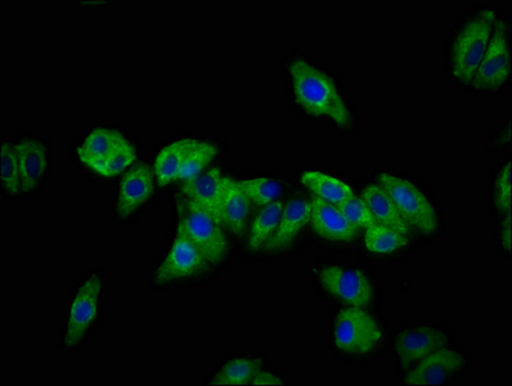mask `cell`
<instances>
[{
  "label": "cell",
  "instance_id": "13",
  "mask_svg": "<svg viewBox=\"0 0 512 386\" xmlns=\"http://www.w3.org/2000/svg\"><path fill=\"white\" fill-rule=\"evenodd\" d=\"M184 196L205 209L222 226L224 178L218 168L202 173L199 177L184 182Z\"/></svg>",
  "mask_w": 512,
  "mask_h": 386
},
{
  "label": "cell",
  "instance_id": "16",
  "mask_svg": "<svg viewBox=\"0 0 512 386\" xmlns=\"http://www.w3.org/2000/svg\"><path fill=\"white\" fill-rule=\"evenodd\" d=\"M311 204L304 200L290 201L282 212L280 224L266 244V250L277 253L289 249L296 237L311 221Z\"/></svg>",
  "mask_w": 512,
  "mask_h": 386
},
{
  "label": "cell",
  "instance_id": "21",
  "mask_svg": "<svg viewBox=\"0 0 512 386\" xmlns=\"http://www.w3.org/2000/svg\"><path fill=\"white\" fill-rule=\"evenodd\" d=\"M302 183L305 187H308L318 199L335 206L344 204L345 201L354 197L353 190L348 184L334 177H330V175L325 173H304L302 175Z\"/></svg>",
  "mask_w": 512,
  "mask_h": 386
},
{
  "label": "cell",
  "instance_id": "12",
  "mask_svg": "<svg viewBox=\"0 0 512 386\" xmlns=\"http://www.w3.org/2000/svg\"><path fill=\"white\" fill-rule=\"evenodd\" d=\"M155 192L154 173L150 166L142 164L129 170L121 181L116 203V214L128 218L150 199Z\"/></svg>",
  "mask_w": 512,
  "mask_h": 386
},
{
  "label": "cell",
  "instance_id": "25",
  "mask_svg": "<svg viewBox=\"0 0 512 386\" xmlns=\"http://www.w3.org/2000/svg\"><path fill=\"white\" fill-rule=\"evenodd\" d=\"M0 173L4 190L12 196H19L22 192L21 170L19 156L15 146L3 142L0 154Z\"/></svg>",
  "mask_w": 512,
  "mask_h": 386
},
{
  "label": "cell",
  "instance_id": "9",
  "mask_svg": "<svg viewBox=\"0 0 512 386\" xmlns=\"http://www.w3.org/2000/svg\"><path fill=\"white\" fill-rule=\"evenodd\" d=\"M323 289L336 299L356 308H365L374 299V289L365 273L344 267H326L320 276Z\"/></svg>",
  "mask_w": 512,
  "mask_h": 386
},
{
  "label": "cell",
  "instance_id": "22",
  "mask_svg": "<svg viewBox=\"0 0 512 386\" xmlns=\"http://www.w3.org/2000/svg\"><path fill=\"white\" fill-rule=\"evenodd\" d=\"M262 370L259 359L237 358L232 359L214 375L210 384L213 385H250L253 377Z\"/></svg>",
  "mask_w": 512,
  "mask_h": 386
},
{
  "label": "cell",
  "instance_id": "3",
  "mask_svg": "<svg viewBox=\"0 0 512 386\" xmlns=\"http://www.w3.org/2000/svg\"><path fill=\"white\" fill-rule=\"evenodd\" d=\"M496 13L485 10L466 22L452 48L453 75L458 82L469 84L482 62L491 40Z\"/></svg>",
  "mask_w": 512,
  "mask_h": 386
},
{
  "label": "cell",
  "instance_id": "32",
  "mask_svg": "<svg viewBox=\"0 0 512 386\" xmlns=\"http://www.w3.org/2000/svg\"><path fill=\"white\" fill-rule=\"evenodd\" d=\"M501 241L503 248L511 251V215L507 214L506 221L503 223Z\"/></svg>",
  "mask_w": 512,
  "mask_h": 386
},
{
  "label": "cell",
  "instance_id": "27",
  "mask_svg": "<svg viewBox=\"0 0 512 386\" xmlns=\"http://www.w3.org/2000/svg\"><path fill=\"white\" fill-rule=\"evenodd\" d=\"M240 184L247 199L256 206L275 203L282 192L280 182L267 178L246 179V181H240Z\"/></svg>",
  "mask_w": 512,
  "mask_h": 386
},
{
  "label": "cell",
  "instance_id": "28",
  "mask_svg": "<svg viewBox=\"0 0 512 386\" xmlns=\"http://www.w3.org/2000/svg\"><path fill=\"white\" fill-rule=\"evenodd\" d=\"M136 160V150L130 145V142L121 146L118 151L114 152L109 159L97 166L94 172L103 175V177H114L123 173L133 161Z\"/></svg>",
  "mask_w": 512,
  "mask_h": 386
},
{
  "label": "cell",
  "instance_id": "8",
  "mask_svg": "<svg viewBox=\"0 0 512 386\" xmlns=\"http://www.w3.org/2000/svg\"><path fill=\"white\" fill-rule=\"evenodd\" d=\"M510 74V49L507 29L503 21L497 22L492 31L487 51L474 74L476 89H494L506 83Z\"/></svg>",
  "mask_w": 512,
  "mask_h": 386
},
{
  "label": "cell",
  "instance_id": "29",
  "mask_svg": "<svg viewBox=\"0 0 512 386\" xmlns=\"http://www.w3.org/2000/svg\"><path fill=\"white\" fill-rule=\"evenodd\" d=\"M338 208L340 212L343 213L344 217L347 218V221L352 224V226L358 228V230H361V228L374 227L377 224L365 201L356 199V197L345 201V203L339 205Z\"/></svg>",
  "mask_w": 512,
  "mask_h": 386
},
{
  "label": "cell",
  "instance_id": "10",
  "mask_svg": "<svg viewBox=\"0 0 512 386\" xmlns=\"http://www.w3.org/2000/svg\"><path fill=\"white\" fill-rule=\"evenodd\" d=\"M448 336L434 327H415L401 332L395 340V350L404 368L419 363L437 350L446 348Z\"/></svg>",
  "mask_w": 512,
  "mask_h": 386
},
{
  "label": "cell",
  "instance_id": "4",
  "mask_svg": "<svg viewBox=\"0 0 512 386\" xmlns=\"http://www.w3.org/2000/svg\"><path fill=\"white\" fill-rule=\"evenodd\" d=\"M178 219L188 237L199 248L206 262L219 264L228 253V244L222 226L195 201L184 196L178 203Z\"/></svg>",
  "mask_w": 512,
  "mask_h": 386
},
{
  "label": "cell",
  "instance_id": "11",
  "mask_svg": "<svg viewBox=\"0 0 512 386\" xmlns=\"http://www.w3.org/2000/svg\"><path fill=\"white\" fill-rule=\"evenodd\" d=\"M465 359L457 350L442 348L421 359L406 377L407 385H439L464 367Z\"/></svg>",
  "mask_w": 512,
  "mask_h": 386
},
{
  "label": "cell",
  "instance_id": "20",
  "mask_svg": "<svg viewBox=\"0 0 512 386\" xmlns=\"http://www.w3.org/2000/svg\"><path fill=\"white\" fill-rule=\"evenodd\" d=\"M197 139L186 138L179 139L170 143L169 146L163 148L160 154L156 157L155 173L157 183L160 186H165L174 179H178L179 172H181L184 161L191 151L197 145Z\"/></svg>",
  "mask_w": 512,
  "mask_h": 386
},
{
  "label": "cell",
  "instance_id": "7",
  "mask_svg": "<svg viewBox=\"0 0 512 386\" xmlns=\"http://www.w3.org/2000/svg\"><path fill=\"white\" fill-rule=\"evenodd\" d=\"M206 259L184 230L183 223L178 219L177 236L174 244L166 255L164 262L155 272L157 285L184 280L200 275L206 267Z\"/></svg>",
  "mask_w": 512,
  "mask_h": 386
},
{
  "label": "cell",
  "instance_id": "26",
  "mask_svg": "<svg viewBox=\"0 0 512 386\" xmlns=\"http://www.w3.org/2000/svg\"><path fill=\"white\" fill-rule=\"evenodd\" d=\"M217 154V146L211 145L209 142H197L191 154L188 155L186 161H184L178 179H181L183 182H188L193 178L199 177Z\"/></svg>",
  "mask_w": 512,
  "mask_h": 386
},
{
  "label": "cell",
  "instance_id": "2",
  "mask_svg": "<svg viewBox=\"0 0 512 386\" xmlns=\"http://www.w3.org/2000/svg\"><path fill=\"white\" fill-rule=\"evenodd\" d=\"M103 282L100 275L88 276L70 300L62 331V347L74 350L91 336L101 320Z\"/></svg>",
  "mask_w": 512,
  "mask_h": 386
},
{
  "label": "cell",
  "instance_id": "17",
  "mask_svg": "<svg viewBox=\"0 0 512 386\" xmlns=\"http://www.w3.org/2000/svg\"><path fill=\"white\" fill-rule=\"evenodd\" d=\"M129 142L118 130L100 128L94 130L79 147V159L91 169L105 163L121 146Z\"/></svg>",
  "mask_w": 512,
  "mask_h": 386
},
{
  "label": "cell",
  "instance_id": "24",
  "mask_svg": "<svg viewBox=\"0 0 512 386\" xmlns=\"http://www.w3.org/2000/svg\"><path fill=\"white\" fill-rule=\"evenodd\" d=\"M365 242L367 249L372 253L389 254L404 248L408 244V237L381 224H376L374 227L367 228Z\"/></svg>",
  "mask_w": 512,
  "mask_h": 386
},
{
  "label": "cell",
  "instance_id": "15",
  "mask_svg": "<svg viewBox=\"0 0 512 386\" xmlns=\"http://www.w3.org/2000/svg\"><path fill=\"white\" fill-rule=\"evenodd\" d=\"M15 148L20 161L22 192H33L48 174V148L33 138L22 139Z\"/></svg>",
  "mask_w": 512,
  "mask_h": 386
},
{
  "label": "cell",
  "instance_id": "5",
  "mask_svg": "<svg viewBox=\"0 0 512 386\" xmlns=\"http://www.w3.org/2000/svg\"><path fill=\"white\" fill-rule=\"evenodd\" d=\"M379 183L388 193L404 222L422 233H433L437 230V213L415 184L386 173L379 175Z\"/></svg>",
  "mask_w": 512,
  "mask_h": 386
},
{
  "label": "cell",
  "instance_id": "23",
  "mask_svg": "<svg viewBox=\"0 0 512 386\" xmlns=\"http://www.w3.org/2000/svg\"><path fill=\"white\" fill-rule=\"evenodd\" d=\"M285 205L281 201L264 206L258 217L255 218L253 227H251L249 246L251 250H258L266 245L276 232L280 224L282 212Z\"/></svg>",
  "mask_w": 512,
  "mask_h": 386
},
{
  "label": "cell",
  "instance_id": "6",
  "mask_svg": "<svg viewBox=\"0 0 512 386\" xmlns=\"http://www.w3.org/2000/svg\"><path fill=\"white\" fill-rule=\"evenodd\" d=\"M335 344L341 352L367 354L381 340V330L370 314L362 308H349L340 312L335 321Z\"/></svg>",
  "mask_w": 512,
  "mask_h": 386
},
{
  "label": "cell",
  "instance_id": "18",
  "mask_svg": "<svg viewBox=\"0 0 512 386\" xmlns=\"http://www.w3.org/2000/svg\"><path fill=\"white\" fill-rule=\"evenodd\" d=\"M250 212V200L242 190L240 181L224 178V196L222 206V226L242 236L247 215Z\"/></svg>",
  "mask_w": 512,
  "mask_h": 386
},
{
  "label": "cell",
  "instance_id": "30",
  "mask_svg": "<svg viewBox=\"0 0 512 386\" xmlns=\"http://www.w3.org/2000/svg\"><path fill=\"white\" fill-rule=\"evenodd\" d=\"M494 201L497 209L509 214L511 209V164L503 166L494 186Z\"/></svg>",
  "mask_w": 512,
  "mask_h": 386
},
{
  "label": "cell",
  "instance_id": "14",
  "mask_svg": "<svg viewBox=\"0 0 512 386\" xmlns=\"http://www.w3.org/2000/svg\"><path fill=\"white\" fill-rule=\"evenodd\" d=\"M311 223L314 232L323 239L349 242L358 236V228L352 226L338 206L314 197L311 204Z\"/></svg>",
  "mask_w": 512,
  "mask_h": 386
},
{
  "label": "cell",
  "instance_id": "31",
  "mask_svg": "<svg viewBox=\"0 0 512 386\" xmlns=\"http://www.w3.org/2000/svg\"><path fill=\"white\" fill-rule=\"evenodd\" d=\"M284 381L280 379V377L269 374V372H264L260 370L258 374L253 377L250 385H285Z\"/></svg>",
  "mask_w": 512,
  "mask_h": 386
},
{
  "label": "cell",
  "instance_id": "19",
  "mask_svg": "<svg viewBox=\"0 0 512 386\" xmlns=\"http://www.w3.org/2000/svg\"><path fill=\"white\" fill-rule=\"evenodd\" d=\"M362 200L365 201L377 224L402 233L404 236L410 235L408 224L403 221L393 201L390 200L388 193L383 188L377 186V184H372L363 191Z\"/></svg>",
  "mask_w": 512,
  "mask_h": 386
},
{
  "label": "cell",
  "instance_id": "1",
  "mask_svg": "<svg viewBox=\"0 0 512 386\" xmlns=\"http://www.w3.org/2000/svg\"><path fill=\"white\" fill-rule=\"evenodd\" d=\"M290 74L296 101L305 111L316 116H329L341 127L350 124L352 116L329 76L303 60L291 62Z\"/></svg>",
  "mask_w": 512,
  "mask_h": 386
}]
</instances>
